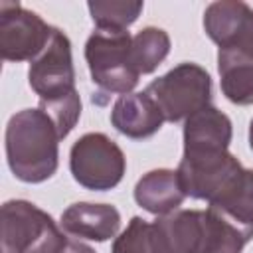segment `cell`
I'll return each instance as SVG.
<instances>
[{
  "label": "cell",
  "instance_id": "cell-1",
  "mask_svg": "<svg viewBox=\"0 0 253 253\" xmlns=\"http://www.w3.org/2000/svg\"><path fill=\"white\" fill-rule=\"evenodd\" d=\"M28 81L40 97V109L65 138L81 117V97L75 89L71 42L59 28H53L47 47L30 63Z\"/></svg>",
  "mask_w": 253,
  "mask_h": 253
},
{
  "label": "cell",
  "instance_id": "cell-2",
  "mask_svg": "<svg viewBox=\"0 0 253 253\" xmlns=\"http://www.w3.org/2000/svg\"><path fill=\"white\" fill-rule=\"evenodd\" d=\"M59 132L38 107L24 109L6 125V160L12 174L26 184L49 180L59 166Z\"/></svg>",
  "mask_w": 253,
  "mask_h": 253
},
{
  "label": "cell",
  "instance_id": "cell-3",
  "mask_svg": "<svg viewBox=\"0 0 253 253\" xmlns=\"http://www.w3.org/2000/svg\"><path fill=\"white\" fill-rule=\"evenodd\" d=\"M2 253H61L69 239L53 217L28 200L2 206Z\"/></svg>",
  "mask_w": 253,
  "mask_h": 253
},
{
  "label": "cell",
  "instance_id": "cell-4",
  "mask_svg": "<svg viewBox=\"0 0 253 253\" xmlns=\"http://www.w3.org/2000/svg\"><path fill=\"white\" fill-rule=\"evenodd\" d=\"M132 36L126 32L95 30L85 42V61L91 81L105 93L128 95L140 73L132 61Z\"/></svg>",
  "mask_w": 253,
  "mask_h": 253
},
{
  "label": "cell",
  "instance_id": "cell-5",
  "mask_svg": "<svg viewBox=\"0 0 253 253\" xmlns=\"http://www.w3.org/2000/svg\"><path fill=\"white\" fill-rule=\"evenodd\" d=\"M146 93L162 111L164 121L180 123L210 107L211 77L202 65L184 61L148 83Z\"/></svg>",
  "mask_w": 253,
  "mask_h": 253
},
{
  "label": "cell",
  "instance_id": "cell-6",
  "mask_svg": "<svg viewBox=\"0 0 253 253\" xmlns=\"http://www.w3.org/2000/svg\"><path fill=\"white\" fill-rule=\"evenodd\" d=\"M69 170L79 186L93 192H107L121 184L126 158L121 146L107 134L87 132L69 150Z\"/></svg>",
  "mask_w": 253,
  "mask_h": 253
},
{
  "label": "cell",
  "instance_id": "cell-7",
  "mask_svg": "<svg viewBox=\"0 0 253 253\" xmlns=\"http://www.w3.org/2000/svg\"><path fill=\"white\" fill-rule=\"evenodd\" d=\"M53 26L20 2H0V55L4 61H34L49 43Z\"/></svg>",
  "mask_w": 253,
  "mask_h": 253
},
{
  "label": "cell",
  "instance_id": "cell-8",
  "mask_svg": "<svg viewBox=\"0 0 253 253\" xmlns=\"http://www.w3.org/2000/svg\"><path fill=\"white\" fill-rule=\"evenodd\" d=\"M241 170V162L225 150L206 154H182L176 172L186 196L211 202Z\"/></svg>",
  "mask_w": 253,
  "mask_h": 253
},
{
  "label": "cell",
  "instance_id": "cell-9",
  "mask_svg": "<svg viewBox=\"0 0 253 253\" xmlns=\"http://www.w3.org/2000/svg\"><path fill=\"white\" fill-rule=\"evenodd\" d=\"M162 123L164 115L146 91L121 95L111 109V125L132 140H142L156 134Z\"/></svg>",
  "mask_w": 253,
  "mask_h": 253
},
{
  "label": "cell",
  "instance_id": "cell-10",
  "mask_svg": "<svg viewBox=\"0 0 253 253\" xmlns=\"http://www.w3.org/2000/svg\"><path fill=\"white\" fill-rule=\"evenodd\" d=\"M233 136L231 121L213 105L184 121V154L225 152Z\"/></svg>",
  "mask_w": 253,
  "mask_h": 253
},
{
  "label": "cell",
  "instance_id": "cell-11",
  "mask_svg": "<svg viewBox=\"0 0 253 253\" xmlns=\"http://www.w3.org/2000/svg\"><path fill=\"white\" fill-rule=\"evenodd\" d=\"M61 227L73 237L101 243L119 233L121 213L111 204L77 202L61 213Z\"/></svg>",
  "mask_w": 253,
  "mask_h": 253
},
{
  "label": "cell",
  "instance_id": "cell-12",
  "mask_svg": "<svg viewBox=\"0 0 253 253\" xmlns=\"http://www.w3.org/2000/svg\"><path fill=\"white\" fill-rule=\"evenodd\" d=\"M208 204L210 210L233 223L247 241L253 239V170L243 168Z\"/></svg>",
  "mask_w": 253,
  "mask_h": 253
},
{
  "label": "cell",
  "instance_id": "cell-13",
  "mask_svg": "<svg viewBox=\"0 0 253 253\" xmlns=\"http://www.w3.org/2000/svg\"><path fill=\"white\" fill-rule=\"evenodd\" d=\"M186 194L180 186L176 170L158 168L146 172L134 186V202L152 215H166L176 211Z\"/></svg>",
  "mask_w": 253,
  "mask_h": 253
},
{
  "label": "cell",
  "instance_id": "cell-14",
  "mask_svg": "<svg viewBox=\"0 0 253 253\" xmlns=\"http://www.w3.org/2000/svg\"><path fill=\"white\" fill-rule=\"evenodd\" d=\"M204 210H176L154 219L164 253H200L204 237Z\"/></svg>",
  "mask_w": 253,
  "mask_h": 253
},
{
  "label": "cell",
  "instance_id": "cell-15",
  "mask_svg": "<svg viewBox=\"0 0 253 253\" xmlns=\"http://www.w3.org/2000/svg\"><path fill=\"white\" fill-rule=\"evenodd\" d=\"M217 71L221 93L235 105H253V55L235 49H217Z\"/></svg>",
  "mask_w": 253,
  "mask_h": 253
},
{
  "label": "cell",
  "instance_id": "cell-16",
  "mask_svg": "<svg viewBox=\"0 0 253 253\" xmlns=\"http://www.w3.org/2000/svg\"><path fill=\"white\" fill-rule=\"evenodd\" d=\"M249 12L251 8L239 0L211 2L204 12V30L217 47H223L233 40Z\"/></svg>",
  "mask_w": 253,
  "mask_h": 253
},
{
  "label": "cell",
  "instance_id": "cell-17",
  "mask_svg": "<svg viewBox=\"0 0 253 253\" xmlns=\"http://www.w3.org/2000/svg\"><path fill=\"white\" fill-rule=\"evenodd\" d=\"M204 211V237L200 253H241L247 243L245 235L217 211L210 208Z\"/></svg>",
  "mask_w": 253,
  "mask_h": 253
},
{
  "label": "cell",
  "instance_id": "cell-18",
  "mask_svg": "<svg viewBox=\"0 0 253 253\" xmlns=\"http://www.w3.org/2000/svg\"><path fill=\"white\" fill-rule=\"evenodd\" d=\"M170 36L156 26L142 28L132 38V61L140 75L152 73L170 53Z\"/></svg>",
  "mask_w": 253,
  "mask_h": 253
},
{
  "label": "cell",
  "instance_id": "cell-19",
  "mask_svg": "<svg viewBox=\"0 0 253 253\" xmlns=\"http://www.w3.org/2000/svg\"><path fill=\"white\" fill-rule=\"evenodd\" d=\"M87 8L97 30L126 32V28L140 16L144 4L130 0H95L89 2Z\"/></svg>",
  "mask_w": 253,
  "mask_h": 253
},
{
  "label": "cell",
  "instance_id": "cell-20",
  "mask_svg": "<svg viewBox=\"0 0 253 253\" xmlns=\"http://www.w3.org/2000/svg\"><path fill=\"white\" fill-rule=\"evenodd\" d=\"M111 253H164L154 221L134 215L126 229L115 237Z\"/></svg>",
  "mask_w": 253,
  "mask_h": 253
},
{
  "label": "cell",
  "instance_id": "cell-21",
  "mask_svg": "<svg viewBox=\"0 0 253 253\" xmlns=\"http://www.w3.org/2000/svg\"><path fill=\"white\" fill-rule=\"evenodd\" d=\"M249 146H251V150H253V119H251V123H249Z\"/></svg>",
  "mask_w": 253,
  "mask_h": 253
}]
</instances>
